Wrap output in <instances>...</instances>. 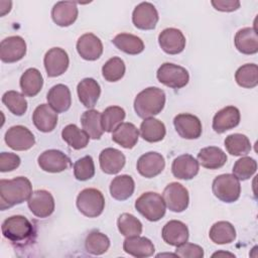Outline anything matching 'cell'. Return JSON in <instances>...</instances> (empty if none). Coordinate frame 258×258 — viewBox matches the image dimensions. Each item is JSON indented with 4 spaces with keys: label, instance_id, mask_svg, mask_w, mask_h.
Masks as SVG:
<instances>
[{
    "label": "cell",
    "instance_id": "cell-34",
    "mask_svg": "<svg viewBox=\"0 0 258 258\" xmlns=\"http://www.w3.org/2000/svg\"><path fill=\"white\" fill-rule=\"evenodd\" d=\"M113 44L121 51L127 54H139L144 50L143 40L131 33H119L113 40Z\"/></svg>",
    "mask_w": 258,
    "mask_h": 258
},
{
    "label": "cell",
    "instance_id": "cell-38",
    "mask_svg": "<svg viewBox=\"0 0 258 258\" xmlns=\"http://www.w3.org/2000/svg\"><path fill=\"white\" fill-rule=\"evenodd\" d=\"M225 147L231 155L242 156L251 151V143L249 138L241 133H233L226 137Z\"/></svg>",
    "mask_w": 258,
    "mask_h": 258
},
{
    "label": "cell",
    "instance_id": "cell-2",
    "mask_svg": "<svg viewBox=\"0 0 258 258\" xmlns=\"http://www.w3.org/2000/svg\"><path fill=\"white\" fill-rule=\"evenodd\" d=\"M165 105V93L157 87H148L137 94L134 100V110L143 119L159 114Z\"/></svg>",
    "mask_w": 258,
    "mask_h": 258
},
{
    "label": "cell",
    "instance_id": "cell-49",
    "mask_svg": "<svg viewBox=\"0 0 258 258\" xmlns=\"http://www.w3.org/2000/svg\"><path fill=\"white\" fill-rule=\"evenodd\" d=\"M211 4L216 10L222 12H232L240 7V1L238 0H213Z\"/></svg>",
    "mask_w": 258,
    "mask_h": 258
},
{
    "label": "cell",
    "instance_id": "cell-22",
    "mask_svg": "<svg viewBox=\"0 0 258 258\" xmlns=\"http://www.w3.org/2000/svg\"><path fill=\"white\" fill-rule=\"evenodd\" d=\"M100 167L107 174H116L124 167L126 158L125 155L116 148H105L99 155Z\"/></svg>",
    "mask_w": 258,
    "mask_h": 258
},
{
    "label": "cell",
    "instance_id": "cell-18",
    "mask_svg": "<svg viewBox=\"0 0 258 258\" xmlns=\"http://www.w3.org/2000/svg\"><path fill=\"white\" fill-rule=\"evenodd\" d=\"M240 111L235 106H227L218 111L213 118V129L221 134L237 127L240 123Z\"/></svg>",
    "mask_w": 258,
    "mask_h": 258
},
{
    "label": "cell",
    "instance_id": "cell-46",
    "mask_svg": "<svg viewBox=\"0 0 258 258\" xmlns=\"http://www.w3.org/2000/svg\"><path fill=\"white\" fill-rule=\"evenodd\" d=\"M95 174V164L92 156L86 155L78 159L74 164V175L78 180L85 181Z\"/></svg>",
    "mask_w": 258,
    "mask_h": 258
},
{
    "label": "cell",
    "instance_id": "cell-1",
    "mask_svg": "<svg viewBox=\"0 0 258 258\" xmlns=\"http://www.w3.org/2000/svg\"><path fill=\"white\" fill-rule=\"evenodd\" d=\"M32 194L30 180L24 176L0 180V209L1 211L12 208L28 201Z\"/></svg>",
    "mask_w": 258,
    "mask_h": 258
},
{
    "label": "cell",
    "instance_id": "cell-40",
    "mask_svg": "<svg viewBox=\"0 0 258 258\" xmlns=\"http://www.w3.org/2000/svg\"><path fill=\"white\" fill-rule=\"evenodd\" d=\"M236 83L245 89H252L258 85V67L255 63L241 66L235 73Z\"/></svg>",
    "mask_w": 258,
    "mask_h": 258
},
{
    "label": "cell",
    "instance_id": "cell-32",
    "mask_svg": "<svg viewBox=\"0 0 258 258\" xmlns=\"http://www.w3.org/2000/svg\"><path fill=\"white\" fill-rule=\"evenodd\" d=\"M135 189V182L128 174H121L113 178L110 184L111 197L117 201L129 199Z\"/></svg>",
    "mask_w": 258,
    "mask_h": 258
},
{
    "label": "cell",
    "instance_id": "cell-11",
    "mask_svg": "<svg viewBox=\"0 0 258 258\" xmlns=\"http://www.w3.org/2000/svg\"><path fill=\"white\" fill-rule=\"evenodd\" d=\"M25 54L26 42L21 36H8L0 43V58L3 62H16L22 59Z\"/></svg>",
    "mask_w": 258,
    "mask_h": 258
},
{
    "label": "cell",
    "instance_id": "cell-29",
    "mask_svg": "<svg viewBox=\"0 0 258 258\" xmlns=\"http://www.w3.org/2000/svg\"><path fill=\"white\" fill-rule=\"evenodd\" d=\"M139 131L130 122H124L112 132V140L126 149L133 148L138 142Z\"/></svg>",
    "mask_w": 258,
    "mask_h": 258
},
{
    "label": "cell",
    "instance_id": "cell-9",
    "mask_svg": "<svg viewBox=\"0 0 258 258\" xmlns=\"http://www.w3.org/2000/svg\"><path fill=\"white\" fill-rule=\"evenodd\" d=\"M4 140L8 147L16 151L28 150L33 147L35 143V138L32 132L22 125L10 127L5 133Z\"/></svg>",
    "mask_w": 258,
    "mask_h": 258
},
{
    "label": "cell",
    "instance_id": "cell-5",
    "mask_svg": "<svg viewBox=\"0 0 258 258\" xmlns=\"http://www.w3.org/2000/svg\"><path fill=\"white\" fill-rule=\"evenodd\" d=\"M214 196L224 203H234L240 198V180L230 173L218 175L212 184Z\"/></svg>",
    "mask_w": 258,
    "mask_h": 258
},
{
    "label": "cell",
    "instance_id": "cell-15",
    "mask_svg": "<svg viewBox=\"0 0 258 258\" xmlns=\"http://www.w3.org/2000/svg\"><path fill=\"white\" fill-rule=\"evenodd\" d=\"M44 68L49 78L61 76L69 68L70 59L67 51L60 47H52L46 51L43 58Z\"/></svg>",
    "mask_w": 258,
    "mask_h": 258
},
{
    "label": "cell",
    "instance_id": "cell-39",
    "mask_svg": "<svg viewBox=\"0 0 258 258\" xmlns=\"http://www.w3.org/2000/svg\"><path fill=\"white\" fill-rule=\"evenodd\" d=\"M126 113L123 108L119 106L107 107L101 114V123L103 130L106 132H113L125 119Z\"/></svg>",
    "mask_w": 258,
    "mask_h": 258
},
{
    "label": "cell",
    "instance_id": "cell-44",
    "mask_svg": "<svg viewBox=\"0 0 258 258\" xmlns=\"http://www.w3.org/2000/svg\"><path fill=\"white\" fill-rule=\"evenodd\" d=\"M125 70L123 59L118 56H113L102 67V75L107 82H117L124 77Z\"/></svg>",
    "mask_w": 258,
    "mask_h": 258
},
{
    "label": "cell",
    "instance_id": "cell-4",
    "mask_svg": "<svg viewBox=\"0 0 258 258\" xmlns=\"http://www.w3.org/2000/svg\"><path fill=\"white\" fill-rule=\"evenodd\" d=\"M135 209L148 221L157 222L165 215L166 206L159 194L147 191L135 201Z\"/></svg>",
    "mask_w": 258,
    "mask_h": 258
},
{
    "label": "cell",
    "instance_id": "cell-43",
    "mask_svg": "<svg viewBox=\"0 0 258 258\" xmlns=\"http://www.w3.org/2000/svg\"><path fill=\"white\" fill-rule=\"evenodd\" d=\"M119 232L125 237L139 236L142 233V223L132 214L123 213L117 220Z\"/></svg>",
    "mask_w": 258,
    "mask_h": 258
},
{
    "label": "cell",
    "instance_id": "cell-25",
    "mask_svg": "<svg viewBox=\"0 0 258 258\" xmlns=\"http://www.w3.org/2000/svg\"><path fill=\"white\" fill-rule=\"evenodd\" d=\"M48 105L56 112L63 113L68 111L72 105L71 91L68 86L57 84L51 87L46 95Z\"/></svg>",
    "mask_w": 258,
    "mask_h": 258
},
{
    "label": "cell",
    "instance_id": "cell-6",
    "mask_svg": "<svg viewBox=\"0 0 258 258\" xmlns=\"http://www.w3.org/2000/svg\"><path fill=\"white\" fill-rule=\"evenodd\" d=\"M77 208L86 217H99L105 208L103 194L97 188H85L77 197Z\"/></svg>",
    "mask_w": 258,
    "mask_h": 258
},
{
    "label": "cell",
    "instance_id": "cell-35",
    "mask_svg": "<svg viewBox=\"0 0 258 258\" xmlns=\"http://www.w3.org/2000/svg\"><path fill=\"white\" fill-rule=\"evenodd\" d=\"M81 123L84 131L91 139H100L104 133L101 123V113L97 110L90 109L83 113Z\"/></svg>",
    "mask_w": 258,
    "mask_h": 258
},
{
    "label": "cell",
    "instance_id": "cell-17",
    "mask_svg": "<svg viewBox=\"0 0 258 258\" xmlns=\"http://www.w3.org/2000/svg\"><path fill=\"white\" fill-rule=\"evenodd\" d=\"M158 43L164 52L168 54H177L185 47V37L179 29L169 27L163 29L159 33Z\"/></svg>",
    "mask_w": 258,
    "mask_h": 258
},
{
    "label": "cell",
    "instance_id": "cell-48",
    "mask_svg": "<svg viewBox=\"0 0 258 258\" xmlns=\"http://www.w3.org/2000/svg\"><path fill=\"white\" fill-rule=\"evenodd\" d=\"M20 157L11 152L0 153V171L7 172L16 169L20 164Z\"/></svg>",
    "mask_w": 258,
    "mask_h": 258
},
{
    "label": "cell",
    "instance_id": "cell-8",
    "mask_svg": "<svg viewBox=\"0 0 258 258\" xmlns=\"http://www.w3.org/2000/svg\"><path fill=\"white\" fill-rule=\"evenodd\" d=\"M162 199L168 210L174 213H181L187 209L189 196L186 187L179 182L168 183L162 192Z\"/></svg>",
    "mask_w": 258,
    "mask_h": 258
},
{
    "label": "cell",
    "instance_id": "cell-19",
    "mask_svg": "<svg viewBox=\"0 0 258 258\" xmlns=\"http://www.w3.org/2000/svg\"><path fill=\"white\" fill-rule=\"evenodd\" d=\"M77 51L86 60H96L103 53V44L94 33H85L77 41Z\"/></svg>",
    "mask_w": 258,
    "mask_h": 258
},
{
    "label": "cell",
    "instance_id": "cell-12",
    "mask_svg": "<svg viewBox=\"0 0 258 258\" xmlns=\"http://www.w3.org/2000/svg\"><path fill=\"white\" fill-rule=\"evenodd\" d=\"M159 16L155 6L150 2H141L133 10L132 22L138 29L151 30L155 28Z\"/></svg>",
    "mask_w": 258,
    "mask_h": 258
},
{
    "label": "cell",
    "instance_id": "cell-13",
    "mask_svg": "<svg viewBox=\"0 0 258 258\" xmlns=\"http://www.w3.org/2000/svg\"><path fill=\"white\" fill-rule=\"evenodd\" d=\"M30 212L37 218H47L54 211V199L51 194L45 189L33 191L27 201Z\"/></svg>",
    "mask_w": 258,
    "mask_h": 258
},
{
    "label": "cell",
    "instance_id": "cell-51",
    "mask_svg": "<svg viewBox=\"0 0 258 258\" xmlns=\"http://www.w3.org/2000/svg\"><path fill=\"white\" fill-rule=\"evenodd\" d=\"M219 255H229V256H232V257L235 256L234 254H231V253H228V252H217V253H214V254H213L214 257H215V256H219Z\"/></svg>",
    "mask_w": 258,
    "mask_h": 258
},
{
    "label": "cell",
    "instance_id": "cell-36",
    "mask_svg": "<svg viewBox=\"0 0 258 258\" xmlns=\"http://www.w3.org/2000/svg\"><path fill=\"white\" fill-rule=\"evenodd\" d=\"M209 237L215 244H230L236 239V230L230 222L219 221L210 229Z\"/></svg>",
    "mask_w": 258,
    "mask_h": 258
},
{
    "label": "cell",
    "instance_id": "cell-28",
    "mask_svg": "<svg viewBox=\"0 0 258 258\" xmlns=\"http://www.w3.org/2000/svg\"><path fill=\"white\" fill-rule=\"evenodd\" d=\"M234 43L243 54H255L258 51V36L255 28L244 27L237 31Z\"/></svg>",
    "mask_w": 258,
    "mask_h": 258
},
{
    "label": "cell",
    "instance_id": "cell-42",
    "mask_svg": "<svg viewBox=\"0 0 258 258\" xmlns=\"http://www.w3.org/2000/svg\"><path fill=\"white\" fill-rule=\"evenodd\" d=\"M2 102L6 108L16 116H22L27 110V101L23 94L17 91H7L2 96Z\"/></svg>",
    "mask_w": 258,
    "mask_h": 258
},
{
    "label": "cell",
    "instance_id": "cell-24",
    "mask_svg": "<svg viewBox=\"0 0 258 258\" xmlns=\"http://www.w3.org/2000/svg\"><path fill=\"white\" fill-rule=\"evenodd\" d=\"M163 241L170 246H179L188 240L187 226L177 220L167 222L161 231Z\"/></svg>",
    "mask_w": 258,
    "mask_h": 258
},
{
    "label": "cell",
    "instance_id": "cell-50",
    "mask_svg": "<svg viewBox=\"0 0 258 258\" xmlns=\"http://www.w3.org/2000/svg\"><path fill=\"white\" fill-rule=\"evenodd\" d=\"M11 5H12L11 1H10V3L7 6H4L3 1H0V15L4 16L6 13H8L11 10Z\"/></svg>",
    "mask_w": 258,
    "mask_h": 258
},
{
    "label": "cell",
    "instance_id": "cell-14",
    "mask_svg": "<svg viewBox=\"0 0 258 258\" xmlns=\"http://www.w3.org/2000/svg\"><path fill=\"white\" fill-rule=\"evenodd\" d=\"M173 125L177 134L184 139H198L202 135L201 120L188 113H181L174 117Z\"/></svg>",
    "mask_w": 258,
    "mask_h": 258
},
{
    "label": "cell",
    "instance_id": "cell-31",
    "mask_svg": "<svg viewBox=\"0 0 258 258\" xmlns=\"http://www.w3.org/2000/svg\"><path fill=\"white\" fill-rule=\"evenodd\" d=\"M21 92L26 97L36 96L43 86V78L41 73L35 69H27L21 76L19 81Z\"/></svg>",
    "mask_w": 258,
    "mask_h": 258
},
{
    "label": "cell",
    "instance_id": "cell-33",
    "mask_svg": "<svg viewBox=\"0 0 258 258\" xmlns=\"http://www.w3.org/2000/svg\"><path fill=\"white\" fill-rule=\"evenodd\" d=\"M165 134V125L153 117L144 119L140 125V135L147 142H159L164 138Z\"/></svg>",
    "mask_w": 258,
    "mask_h": 258
},
{
    "label": "cell",
    "instance_id": "cell-21",
    "mask_svg": "<svg viewBox=\"0 0 258 258\" xmlns=\"http://www.w3.org/2000/svg\"><path fill=\"white\" fill-rule=\"evenodd\" d=\"M171 172L178 179H191L199 173V162L190 154L179 155L172 161Z\"/></svg>",
    "mask_w": 258,
    "mask_h": 258
},
{
    "label": "cell",
    "instance_id": "cell-23",
    "mask_svg": "<svg viewBox=\"0 0 258 258\" xmlns=\"http://www.w3.org/2000/svg\"><path fill=\"white\" fill-rule=\"evenodd\" d=\"M57 113L48 105H38L32 114V121L34 126L41 132H51L57 124Z\"/></svg>",
    "mask_w": 258,
    "mask_h": 258
},
{
    "label": "cell",
    "instance_id": "cell-26",
    "mask_svg": "<svg viewBox=\"0 0 258 258\" xmlns=\"http://www.w3.org/2000/svg\"><path fill=\"white\" fill-rule=\"evenodd\" d=\"M123 250L133 257L145 258L152 256L155 248L153 243L148 238L141 237L139 235L126 237L123 242Z\"/></svg>",
    "mask_w": 258,
    "mask_h": 258
},
{
    "label": "cell",
    "instance_id": "cell-41",
    "mask_svg": "<svg viewBox=\"0 0 258 258\" xmlns=\"http://www.w3.org/2000/svg\"><path fill=\"white\" fill-rule=\"evenodd\" d=\"M109 247V238L99 231H92L85 241L86 251L92 255H102L108 251Z\"/></svg>",
    "mask_w": 258,
    "mask_h": 258
},
{
    "label": "cell",
    "instance_id": "cell-10",
    "mask_svg": "<svg viewBox=\"0 0 258 258\" xmlns=\"http://www.w3.org/2000/svg\"><path fill=\"white\" fill-rule=\"evenodd\" d=\"M39 167L46 172L56 173L68 169L71 165V159L62 151L48 149L43 151L37 159Z\"/></svg>",
    "mask_w": 258,
    "mask_h": 258
},
{
    "label": "cell",
    "instance_id": "cell-16",
    "mask_svg": "<svg viewBox=\"0 0 258 258\" xmlns=\"http://www.w3.org/2000/svg\"><path fill=\"white\" fill-rule=\"evenodd\" d=\"M136 167L142 176L152 178L162 172L165 167V160L160 153L149 151L139 157Z\"/></svg>",
    "mask_w": 258,
    "mask_h": 258
},
{
    "label": "cell",
    "instance_id": "cell-47",
    "mask_svg": "<svg viewBox=\"0 0 258 258\" xmlns=\"http://www.w3.org/2000/svg\"><path fill=\"white\" fill-rule=\"evenodd\" d=\"M175 254L182 258H202L204 257V249L197 244L185 242L176 246Z\"/></svg>",
    "mask_w": 258,
    "mask_h": 258
},
{
    "label": "cell",
    "instance_id": "cell-30",
    "mask_svg": "<svg viewBox=\"0 0 258 258\" xmlns=\"http://www.w3.org/2000/svg\"><path fill=\"white\" fill-rule=\"evenodd\" d=\"M198 162L205 168L218 169L227 162V155L219 147L208 146L202 148L198 153Z\"/></svg>",
    "mask_w": 258,
    "mask_h": 258
},
{
    "label": "cell",
    "instance_id": "cell-7",
    "mask_svg": "<svg viewBox=\"0 0 258 258\" xmlns=\"http://www.w3.org/2000/svg\"><path fill=\"white\" fill-rule=\"evenodd\" d=\"M156 78L161 84L172 89H181L189 81L188 72L183 67L171 62L162 63L157 70Z\"/></svg>",
    "mask_w": 258,
    "mask_h": 258
},
{
    "label": "cell",
    "instance_id": "cell-20",
    "mask_svg": "<svg viewBox=\"0 0 258 258\" xmlns=\"http://www.w3.org/2000/svg\"><path fill=\"white\" fill-rule=\"evenodd\" d=\"M79 10L76 2L59 1L51 9V18L53 22L61 27L72 25L78 18Z\"/></svg>",
    "mask_w": 258,
    "mask_h": 258
},
{
    "label": "cell",
    "instance_id": "cell-3",
    "mask_svg": "<svg viewBox=\"0 0 258 258\" xmlns=\"http://www.w3.org/2000/svg\"><path fill=\"white\" fill-rule=\"evenodd\" d=\"M1 230L5 239L17 245L29 242L35 234L33 225L30 221L20 215L7 218L2 223Z\"/></svg>",
    "mask_w": 258,
    "mask_h": 258
},
{
    "label": "cell",
    "instance_id": "cell-37",
    "mask_svg": "<svg viewBox=\"0 0 258 258\" xmlns=\"http://www.w3.org/2000/svg\"><path fill=\"white\" fill-rule=\"evenodd\" d=\"M62 139L74 149L85 148L90 140L89 135L75 124L67 125L61 131Z\"/></svg>",
    "mask_w": 258,
    "mask_h": 258
},
{
    "label": "cell",
    "instance_id": "cell-27",
    "mask_svg": "<svg viewBox=\"0 0 258 258\" xmlns=\"http://www.w3.org/2000/svg\"><path fill=\"white\" fill-rule=\"evenodd\" d=\"M77 93L80 102L86 108H94L101 95V87L96 80L86 78L78 84Z\"/></svg>",
    "mask_w": 258,
    "mask_h": 258
},
{
    "label": "cell",
    "instance_id": "cell-45",
    "mask_svg": "<svg viewBox=\"0 0 258 258\" xmlns=\"http://www.w3.org/2000/svg\"><path fill=\"white\" fill-rule=\"evenodd\" d=\"M257 170V162L250 156H244L238 159L233 166V174L239 180L249 179Z\"/></svg>",
    "mask_w": 258,
    "mask_h": 258
}]
</instances>
